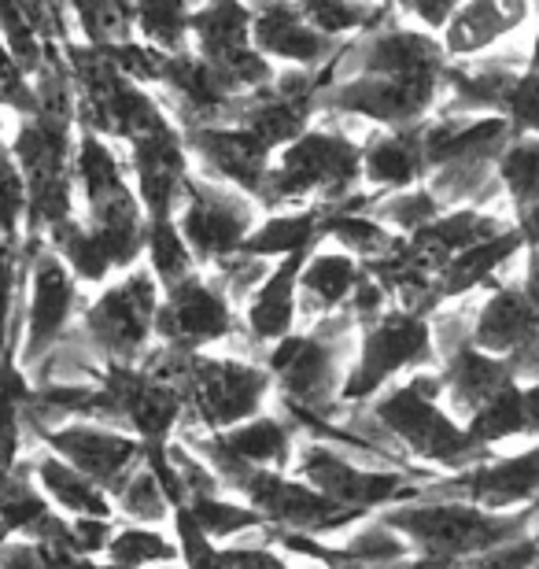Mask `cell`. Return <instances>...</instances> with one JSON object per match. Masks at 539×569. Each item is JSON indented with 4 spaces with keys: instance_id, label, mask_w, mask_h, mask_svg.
Instances as JSON below:
<instances>
[{
    "instance_id": "1",
    "label": "cell",
    "mask_w": 539,
    "mask_h": 569,
    "mask_svg": "<svg viewBox=\"0 0 539 569\" xmlns=\"http://www.w3.org/2000/svg\"><path fill=\"white\" fill-rule=\"evenodd\" d=\"M355 340H359L355 318L337 311L259 351V362L270 370L273 392L281 396L285 415L296 429L332 426L340 411L343 378L355 359Z\"/></svg>"
},
{
    "instance_id": "2",
    "label": "cell",
    "mask_w": 539,
    "mask_h": 569,
    "mask_svg": "<svg viewBox=\"0 0 539 569\" xmlns=\"http://www.w3.org/2000/svg\"><path fill=\"white\" fill-rule=\"evenodd\" d=\"M359 122L318 116L311 130L289 141L270 159L267 186L259 192L262 214L289 208H340L362 192V133Z\"/></svg>"
},
{
    "instance_id": "3",
    "label": "cell",
    "mask_w": 539,
    "mask_h": 569,
    "mask_svg": "<svg viewBox=\"0 0 539 569\" xmlns=\"http://www.w3.org/2000/svg\"><path fill=\"white\" fill-rule=\"evenodd\" d=\"M370 422L385 437H392L396 448H407L421 462L469 470L480 459H488V451L477 448L466 426L447 411L436 370H415L407 373V381L388 385L377 400H370Z\"/></svg>"
},
{
    "instance_id": "4",
    "label": "cell",
    "mask_w": 539,
    "mask_h": 569,
    "mask_svg": "<svg viewBox=\"0 0 539 569\" xmlns=\"http://www.w3.org/2000/svg\"><path fill=\"white\" fill-rule=\"evenodd\" d=\"M381 521L418 551L421 559L455 566L469 555L496 551L502 543L521 540L525 515H496L462 499H410L388 507Z\"/></svg>"
},
{
    "instance_id": "5",
    "label": "cell",
    "mask_w": 539,
    "mask_h": 569,
    "mask_svg": "<svg viewBox=\"0 0 539 569\" xmlns=\"http://www.w3.org/2000/svg\"><path fill=\"white\" fill-rule=\"evenodd\" d=\"M63 60L74 86V119L82 130H93L111 144H130L137 133L170 119L152 89L130 82L97 44H63Z\"/></svg>"
},
{
    "instance_id": "6",
    "label": "cell",
    "mask_w": 539,
    "mask_h": 569,
    "mask_svg": "<svg viewBox=\"0 0 539 569\" xmlns=\"http://www.w3.org/2000/svg\"><path fill=\"white\" fill-rule=\"evenodd\" d=\"M156 274L148 267H130L126 274L108 281L93 300L82 307L71 337L93 356L100 367L108 362H141L156 340V311H159Z\"/></svg>"
},
{
    "instance_id": "7",
    "label": "cell",
    "mask_w": 539,
    "mask_h": 569,
    "mask_svg": "<svg viewBox=\"0 0 539 569\" xmlns=\"http://www.w3.org/2000/svg\"><path fill=\"white\" fill-rule=\"evenodd\" d=\"M436 362L440 359H436L429 315H415L392 303L381 318L359 329L355 359L340 389V407L370 403L388 385H396L415 370H432Z\"/></svg>"
},
{
    "instance_id": "8",
    "label": "cell",
    "mask_w": 539,
    "mask_h": 569,
    "mask_svg": "<svg viewBox=\"0 0 539 569\" xmlns=\"http://www.w3.org/2000/svg\"><path fill=\"white\" fill-rule=\"evenodd\" d=\"M174 381L186 392V418L208 432L233 429L248 418L262 415L273 378L259 359L208 356V351H178Z\"/></svg>"
},
{
    "instance_id": "9",
    "label": "cell",
    "mask_w": 539,
    "mask_h": 569,
    "mask_svg": "<svg viewBox=\"0 0 539 569\" xmlns=\"http://www.w3.org/2000/svg\"><path fill=\"white\" fill-rule=\"evenodd\" d=\"M27 248V281L19 300V345L16 359L22 370H33L82 315V281L52 252L41 237H22Z\"/></svg>"
},
{
    "instance_id": "10",
    "label": "cell",
    "mask_w": 539,
    "mask_h": 569,
    "mask_svg": "<svg viewBox=\"0 0 539 569\" xmlns=\"http://www.w3.org/2000/svg\"><path fill=\"white\" fill-rule=\"evenodd\" d=\"M443 100V71L429 74H351L318 93V116L359 127L396 130L429 119Z\"/></svg>"
},
{
    "instance_id": "11",
    "label": "cell",
    "mask_w": 539,
    "mask_h": 569,
    "mask_svg": "<svg viewBox=\"0 0 539 569\" xmlns=\"http://www.w3.org/2000/svg\"><path fill=\"white\" fill-rule=\"evenodd\" d=\"M259 219L262 208L248 192L226 186V181L203 174L197 167L181 181V203L174 222L200 270L226 256H237Z\"/></svg>"
},
{
    "instance_id": "12",
    "label": "cell",
    "mask_w": 539,
    "mask_h": 569,
    "mask_svg": "<svg viewBox=\"0 0 539 569\" xmlns=\"http://www.w3.org/2000/svg\"><path fill=\"white\" fill-rule=\"evenodd\" d=\"M296 477L318 488L322 496H329L332 503L348 507V510H388L396 503H410L421 499V488L415 477L403 470H381V466H359L348 451H340V443L332 440H307L296 451Z\"/></svg>"
},
{
    "instance_id": "13",
    "label": "cell",
    "mask_w": 539,
    "mask_h": 569,
    "mask_svg": "<svg viewBox=\"0 0 539 569\" xmlns=\"http://www.w3.org/2000/svg\"><path fill=\"white\" fill-rule=\"evenodd\" d=\"M189 49L208 60L240 97L262 89L278 74V67L251 44L248 0H200V8L192 11Z\"/></svg>"
},
{
    "instance_id": "14",
    "label": "cell",
    "mask_w": 539,
    "mask_h": 569,
    "mask_svg": "<svg viewBox=\"0 0 539 569\" xmlns=\"http://www.w3.org/2000/svg\"><path fill=\"white\" fill-rule=\"evenodd\" d=\"M240 337V311L229 303L208 270H192L181 281L167 284L156 311V345L178 351H203L208 345Z\"/></svg>"
},
{
    "instance_id": "15",
    "label": "cell",
    "mask_w": 539,
    "mask_h": 569,
    "mask_svg": "<svg viewBox=\"0 0 539 569\" xmlns=\"http://www.w3.org/2000/svg\"><path fill=\"white\" fill-rule=\"evenodd\" d=\"M332 78L351 74H429L447 71V56L436 33L415 27L399 11L381 19L377 27L348 38L329 60Z\"/></svg>"
},
{
    "instance_id": "16",
    "label": "cell",
    "mask_w": 539,
    "mask_h": 569,
    "mask_svg": "<svg viewBox=\"0 0 539 569\" xmlns=\"http://www.w3.org/2000/svg\"><path fill=\"white\" fill-rule=\"evenodd\" d=\"M33 437L52 455H60L63 462H71L74 470H82L89 481H97L108 496L119 492L126 477L144 462V443L133 432L89 422V418H74V422L52 429H33Z\"/></svg>"
},
{
    "instance_id": "17",
    "label": "cell",
    "mask_w": 539,
    "mask_h": 569,
    "mask_svg": "<svg viewBox=\"0 0 539 569\" xmlns=\"http://www.w3.org/2000/svg\"><path fill=\"white\" fill-rule=\"evenodd\" d=\"M126 167H130L137 200L144 208L148 222L174 219L181 203V181L192 170L186 133L174 119L156 122L152 130L137 133L130 144H122Z\"/></svg>"
},
{
    "instance_id": "18",
    "label": "cell",
    "mask_w": 539,
    "mask_h": 569,
    "mask_svg": "<svg viewBox=\"0 0 539 569\" xmlns=\"http://www.w3.org/2000/svg\"><path fill=\"white\" fill-rule=\"evenodd\" d=\"M167 116L178 122L181 130L192 127H214V122H229L240 93L229 89V82L214 71L208 60H200L192 49L167 52L163 74L152 89Z\"/></svg>"
},
{
    "instance_id": "19",
    "label": "cell",
    "mask_w": 539,
    "mask_h": 569,
    "mask_svg": "<svg viewBox=\"0 0 539 569\" xmlns=\"http://www.w3.org/2000/svg\"><path fill=\"white\" fill-rule=\"evenodd\" d=\"M181 133H186L192 167L240 192H248L251 200H259L262 186H267L273 152L256 133L244 130L240 122H214V127H192Z\"/></svg>"
},
{
    "instance_id": "20",
    "label": "cell",
    "mask_w": 539,
    "mask_h": 569,
    "mask_svg": "<svg viewBox=\"0 0 539 569\" xmlns=\"http://www.w3.org/2000/svg\"><path fill=\"white\" fill-rule=\"evenodd\" d=\"M536 16V0H462L436 38L447 60H480L510 49V41L521 38Z\"/></svg>"
},
{
    "instance_id": "21",
    "label": "cell",
    "mask_w": 539,
    "mask_h": 569,
    "mask_svg": "<svg viewBox=\"0 0 539 569\" xmlns=\"http://www.w3.org/2000/svg\"><path fill=\"white\" fill-rule=\"evenodd\" d=\"M251 4V44L273 67H307L318 71L340 52L337 38H326L303 19L292 0H248Z\"/></svg>"
},
{
    "instance_id": "22",
    "label": "cell",
    "mask_w": 539,
    "mask_h": 569,
    "mask_svg": "<svg viewBox=\"0 0 539 569\" xmlns=\"http://www.w3.org/2000/svg\"><path fill=\"white\" fill-rule=\"evenodd\" d=\"M307 256L311 252L278 259L240 307V340H251L256 351L278 345L300 326V270Z\"/></svg>"
},
{
    "instance_id": "23",
    "label": "cell",
    "mask_w": 539,
    "mask_h": 569,
    "mask_svg": "<svg viewBox=\"0 0 539 569\" xmlns=\"http://www.w3.org/2000/svg\"><path fill=\"white\" fill-rule=\"evenodd\" d=\"M436 367H440L436 373H440V385H443V403L451 407V415L462 418V422L480 403H488L491 396L507 389V385L521 381L518 373H513L510 359L480 351L473 340H462V345L447 348Z\"/></svg>"
},
{
    "instance_id": "24",
    "label": "cell",
    "mask_w": 539,
    "mask_h": 569,
    "mask_svg": "<svg viewBox=\"0 0 539 569\" xmlns=\"http://www.w3.org/2000/svg\"><path fill=\"white\" fill-rule=\"evenodd\" d=\"M451 488L466 496V503L496 510V515H510L532 503L539 499V443L507 459H480L458 481H451Z\"/></svg>"
},
{
    "instance_id": "25",
    "label": "cell",
    "mask_w": 539,
    "mask_h": 569,
    "mask_svg": "<svg viewBox=\"0 0 539 569\" xmlns=\"http://www.w3.org/2000/svg\"><path fill=\"white\" fill-rule=\"evenodd\" d=\"M421 122H415V127H396V130L370 127L362 133V186L366 189L399 192V189H415L429 178Z\"/></svg>"
},
{
    "instance_id": "26",
    "label": "cell",
    "mask_w": 539,
    "mask_h": 569,
    "mask_svg": "<svg viewBox=\"0 0 539 569\" xmlns=\"http://www.w3.org/2000/svg\"><path fill=\"white\" fill-rule=\"evenodd\" d=\"M536 329H539V311L518 281L502 278L496 284H488V292L477 296L473 345L480 351L510 359L536 337Z\"/></svg>"
},
{
    "instance_id": "27",
    "label": "cell",
    "mask_w": 539,
    "mask_h": 569,
    "mask_svg": "<svg viewBox=\"0 0 539 569\" xmlns=\"http://www.w3.org/2000/svg\"><path fill=\"white\" fill-rule=\"evenodd\" d=\"M525 248H529V241H525V233L510 222L502 233L458 252L451 263L440 270V278H436V303L443 307L447 300H458V296L485 292L488 284L502 281V270L518 256H525Z\"/></svg>"
},
{
    "instance_id": "28",
    "label": "cell",
    "mask_w": 539,
    "mask_h": 569,
    "mask_svg": "<svg viewBox=\"0 0 539 569\" xmlns=\"http://www.w3.org/2000/svg\"><path fill=\"white\" fill-rule=\"evenodd\" d=\"M362 278V263L343 248L322 241L307 256L300 270V318L303 322H318L326 315L343 311L351 300L355 284Z\"/></svg>"
},
{
    "instance_id": "29",
    "label": "cell",
    "mask_w": 539,
    "mask_h": 569,
    "mask_svg": "<svg viewBox=\"0 0 539 569\" xmlns=\"http://www.w3.org/2000/svg\"><path fill=\"white\" fill-rule=\"evenodd\" d=\"M496 174L513 211V226L525 241H539V138L536 133H513L510 144L496 159Z\"/></svg>"
},
{
    "instance_id": "30",
    "label": "cell",
    "mask_w": 539,
    "mask_h": 569,
    "mask_svg": "<svg viewBox=\"0 0 539 569\" xmlns=\"http://www.w3.org/2000/svg\"><path fill=\"white\" fill-rule=\"evenodd\" d=\"M507 226L510 222L502 219V214L488 211V208H451V211L436 214V219L421 226V230H415L407 241L415 244L429 263L443 270L458 252H466V248L502 233Z\"/></svg>"
},
{
    "instance_id": "31",
    "label": "cell",
    "mask_w": 539,
    "mask_h": 569,
    "mask_svg": "<svg viewBox=\"0 0 539 569\" xmlns=\"http://www.w3.org/2000/svg\"><path fill=\"white\" fill-rule=\"evenodd\" d=\"M30 477L41 488L44 499L63 510L71 518H114L111 496L97 481H89L82 470H74L71 462H63L60 455H52L49 448L38 451L30 459Z\"/></svg>"
},
{
    "instance_id": "32",
    "label": "cell",
    "mask_w": 539,
    "mask_h": 569,
    "mask_svg": "<svg viewBox=\"0 0 539 569\" xmlns=\"http://www.w3.org/2000/svg\"><path fill=\"white\" fill-rule=\"evenodd\" d=\"M296 422L289 415H256L233 429L214 432L218 448L233 455L237 462L259 466V470H285L296 459Z\"/></svg>"
},
{
    "instance_id": "33",
    "label": "cell",
    "mask_w": 539,
    "mask_h": 569,
    "mask_svg": "<svg viewBox=\"0 0 539 569\" xmlns=\"http://www.w3.org/2000/svg\"><path fill=\"white\" fill-rule=\"evenodd\" d=\"M322 211L318 203L311 208H289V211H270L262 214L256 230L248 233V241L240 252L244 256H259L278 263L285 256H300V252H315L322 244V233H318V222H322Z\"/></svg>"
},
{
    "instance_id": "34",
    "label": "cell",
    "mask_w": 539,
    "mask_h": 569,
    "mask_svg": "<svg viewBox=\"0 0 539 569\" xmlns=\"http://www.w3.org/2000/svg\"><path fill=\"white\" fill-rule=\"evenodd\" d=\"M318 233H322V241L351 252L359 263L381 259L403 244V233L388 230L370 211H355V208H326L322 222H318Z\"/></svg>"
},
{
    "instance_id": "35",
    "label": "cell",
    "mask_w": 539,
    "mask_h": 569,
    "mask_svg": "<svg viewBox=\"0 0 539 569\" xmlns=\"http://www.w3.org/2000/svg\"><path fill=\"white\" fill-rule=\"evenodd\" d=\"M197 8L200 0H130L133 33L159 52H181L189 49V27Z\"/></svg>"
},
{
    "instance_id": "36",
    "label": "cell",
    "mask_w": 539,
    "mask_h": 569,
    "mask_svg": "<svg viewBox=\"0 0 539 569\" xmlns=\"http://www.w3.org/2000/svg\"><path fill=\"white\" fill-rule=\"evenodd\" d=\"M186 507L192 510V518L200 521V529L211 540H237L244 532H259L267 526L259 518V510H251L244 499H229L222 488H214V492H192L186 499Z\"/></svg>"
},
{
    "instance_id": "37",
    "label": "cell",
    "mask_w": 539,
    "mask_h": 569,
    "mask_svg": "<svg viewBox=\"0 0 539 569\" xmlns=\"http://www.w3.org/2000/svg\"><path fill=\"white\" fill-rule=\"evenodd\" d=\"M104 559L122 569H159L178 562V543L163 537L159 526H114Z\"/></svg>"
},
{
    "instance_id": "38",
    "label": "cell",
    "mask_w": 539,
    "mask_h": 569,
    "mask_svg": "<svg viewBox=\"0 0 539 569\" xmlns=\"http://www.w3.org/2000/svg\"><path fill=\"white\" fill-rule=\"evenodd\" d=\"M292 4L303 11V19L311 22L315 30H322L326 38H337V41L359 38L362 30L377 27V22L396 11L388 4L385 8L359 4V0H292Z\"/></svg>"
},
{
    "instance_id": "39",
    "label": "cell",
    "mask_w": 539,
    "mask_h": 569,
    "mask_svg": "<svg viewBox=\"0 0 539 569\" xmlns=\"http://www.w3.org/2000/svg\"><path fill=\"white\" fill-rule=\"evenodd\" d=\"M144 259H148V270L156 274L159 289L167 284L181 281L186 274L197 270V259H192L189 244L181 241L178 233V222L174 219H159V222H148V233H144Z\"/></svg>"
},
{
    "instance_id": "40",
    "label": "cell",
    "mask_w": 539,
    "mask_h": 569,
    "mask_svg": "<svg viewBox=\"0 0 539 569\" xmlns=\"http://www.w3.org/2000/svg\"><path fill=\"white\" fill-rule=\"evenodd\" d=\"M67 8H71L78 41L97 44L100 49V44L137 38L133 16L119 4V0H67Z\"/></svg>"
},
{
    "instance_id": "41",
    "label": "cell",
    "mask_w": 539,
    "mask_h": 569,
    "mask_svg": "<svg viewBox=\"0 0 539 569\" xmlns=\"http://www.w3.org/2000/svg\"><path fill=\"white\" fill-rule=\"evenodd\" d=\"M27 281V248L0 237V356L19 345V300Z\"/></svg>"
},
{
    "instance_id": "42",
    "label": "cell",
    "mask_w": 539,
    "mask_h": 569,
    "mask_svg": "<svg viewBox=\"0 0 539 569\" xmlns=\"http://www.w3.org/2000/svg\"><path fill=\"white\" fill-rule=\"evenodd\" d=\"M111 503H114V515L130 518L133 526H159V521H167L174 515L163 496V488H159V481L144 462L126 477L119 492L111 496Z\"/></svg>"
},
{
    "instance_id": "43",
    "label": "cell",
    "mask_w": 539,
    "mask_h": 569,
    "mask_svg": "<svg viewBox=\"0 0 539 569\" xmlns=\"http://www.w3.org/2000/svg\"><path fill=\"white\" fill-rule=\"evenodd\" d=\"M0 41L8 44V52L16 56V63L22 71L30 74V82H33V74L41 71L49 49H56V44H44L38 38V30H33L22 0H0Z\"/></svg>"
},
{
    "instance_id": "44",
    "label": "cell",
    "mask_w": 539,
    "mask_h": 569,
    "mask_svg": "<svg viewBox=\"0 0 539 569\" xmlns=\"http://www.w3.org/2000/svg\"><path fill=\"white\" fill-rule=\"evenodd\" d=\"M22 233H27V178L8 141H0V237L22 241Z\"/></svg>"
},
{
    "instance_id": "45",
    "label": "cell",
    "mask_w": 539,
    "mask_h": 569,
    "mask_svg": "<svg viewBox=\"0 0 539 569\" xmlns=\"http://www.w3.org/2000/svg\"><path fill=\"white\" fill-rule=\"evenodd\" d=\"M100 52L119 67V71L130 78V82L144 86V89H156L159 86V74H163V60L167 52L152 49L144 44L141 38H126V41H114V44H100Z\"/></svg>"
},
{
    "instance_id": "46",
    "label": "cell",
    "mask_w": 539,
    "mask_h": 569,
    "mask_svg": "<svg viewBox=\"0 0 539 569\" xmlns=\"http://www.w3.org/2000/svg\"><path fill=\"white\" fill-rule=\"evenodd\" d=\"M174 529H178V559L186 569H222V548L218 540H211L208 532L200 529V521L192 518V510L181 503L174 507Z\"/></svg>"
},
{
    "instance_id": "47",
    "label": "cell",
    "mask_w": 539,
    "mask_h": 569,
    "mask_svg": "<svg viewBox=\"0 0 539 569\" xmlns=\"http://www.w3.org/2000/svg\"><path fill=\"white\" fill-rule=\"evenodd\" d=\"M0 108H8L16 119L38 111V93H33L30 74L16 63L4 41H0Z\"/></svg>"
},
{
    "instance_id": "48",
    "label": "cell",
    "mask_w": 539,
    "mask_h": 569,
    "mask_svg": "<svg viewBox=\"0 0 539 569\" xmlns=\"http://www.w3.org/2000/svg\"><path fill=\"white\" fill-rule=\"evenodd\" d=\"M222 569H289L267 540H237L222 548Z\"/></svg>"
},
{
    "instance_id": "49",
    "label": "cell",
    "mask_w": 539,
    "mask_h": 569,
    "mask_svg": "<svg viewBox=\"0 0 539 569\" xmlns=\"http://www.w3.org/2000/svg\"><path fill=\"white\" fill-rule=\"evenodd\" d=\"M111 532H114V518H71L67 521L71 548L78 555H89V559H97V555L108 551Z\"/></svg>"
},
{
    "instance_id": "50",
    "label": "cell",
    "mask_w": 539,
    "mask_h": 569,
    "mask_svg": "<svg viewBox=\"0 0 539 569\" xmlns=\"http://www.w3.org/2000/svg\"><path fill=\"white\" fill-rule=\"evenodd\" d=\"M392 4H396L399 16L410 19L415 27L429 30V33H440L462 0H392Z\"/></svg>"
},
{
    "instance_id": "51",
    "label": "cell",
    "mask_w": 539,
    "mask_h": 569,
    "mask_svg": "<svg viewBox=\"0 0 539 569\" xmlns=\"http://www.w3.org/2000/svg\"><path fill=\"white\" fill-rule=\"evenodd\" d=\"M0 569H49V559H44L38 540L11 537L4 548H0Z\"/></svg>"
},
{
    "instance_id": "52",
    "label": "cell",
    "mask_w": 539,
    "mask_h": 569,
    "mask_svg": "<svg viewBox=\"0 0 539 569\" xmlns=\"http://www.w3.org/2000/svg\"><path fill=\"white\" fill-rule=\"evenodd\" d=\"M518 284H521L525 296H529L532 307L539 311V241L525 248V274H521Z\"/></svg>"
},
{
    "instance_id": "53",
    "label": "cell",
    "mask_w": 539,
    "mask_h": 569,
    "mask_svg": "<svg viewBox=\"0 0 539 569\" xmlns=\"http://www.w3.org/2000/svg\"><path fill=\"white\" fill-rule=\"evenodd\" d=\"M525 67L539 71V27L532 30V41H529V49H525Z\"/></svg>"
},
{
    "instance_id": "54",
    "label": "cell",
    "mask_w": 539,
    "mask_h": 569,
    "mask_svg": "<svg viewBox=\"0 0 539 569\" xmlns=\"http://www.w3.org/2000/svg\"><path fill=\"white\" fill-rule=\"evenodd\" d=\"M11 130H16V119H11L8 108H0V141H8Z\"/></svg>"
},
{
    "instance_id": "55",
    "label": "cell",
    "mask_w": 539,
    "mask_h": 569,
    "mask_svg": "<svg viewBox=\"0 0 539 569\" xmlns=\"http://www.w3.org/2000/svg\"><path fill=\"white\" fill-rule=\"evenodd\" d=\"M359 4H370V8H385L388 4V8H396L392 0H359Z\"/></svg>"
},
{
    "instance_id": "56",
    "label": "cell",
    "mask_w": 539,
    "mask_h": 569,
    "mask_svg": "<svg viewBox=\"0 0 539 569\" xmlns=\"http://www.w3.org/2000/svg\"><path fill=\"white\" fill-rule=\"evenodd\" d=\"M119 4H122V8H126V11H130V0H119Z\"/></svg>"
}]
</instances>
